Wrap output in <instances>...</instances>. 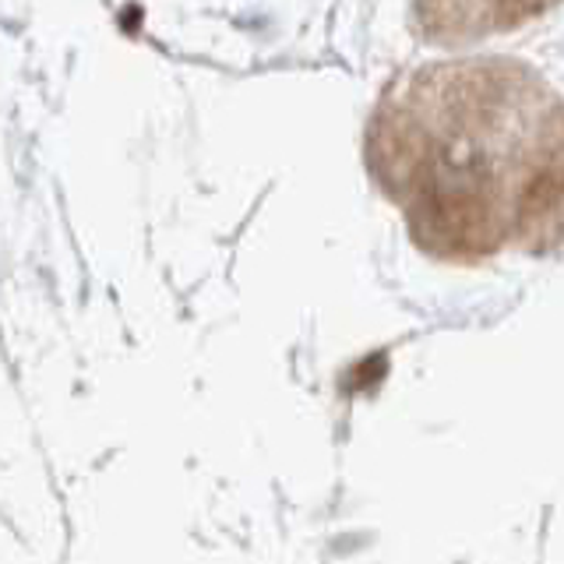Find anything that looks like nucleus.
<instances>
[{
  "mask_svg": "<svg viewBox=\"0 0 564 564\" xmlns=\"http://www.w3.org/2000/svg\"><path fill=\"white\" fill-rule=\"evenodd\" d=\"M434 11V29L448 35H476L494 25L519 22L543 8V0H427Z\"/></svg>",
  "mask_w": 564,
  "mask_h": 564,
  "instance_id": "1",
  "label": "nucleus"
}]
</instances>
